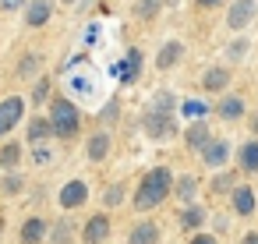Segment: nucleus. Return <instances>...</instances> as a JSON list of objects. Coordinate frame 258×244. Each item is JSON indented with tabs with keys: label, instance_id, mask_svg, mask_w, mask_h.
<instances>
[{
	"label": "nucleus",
	"instance_id": "f257e3e1",
	"mask_svg": "<svg viewBox=\"0 0 258 244\" xmlns=\"http://www.w3.org/2000/svg\"><path fill=\"white\" fill-rule=\"evenodd\" d=\"M170 188H173L170 170L156 166V170L145 173V180H142V188H138V195H135V205H138V209H152V205H159V202L170 195Z\"/></svg>",
	"mask_w": 258,
	"mask_h": 244
},
{
	"label": "nucleus",
	"instance_id": "f03ea898",
	"mask_svg": "<svg viewBox=\"0 0 258 244\" xmlns=\"http://www.w3.org/2000/svg\"><path fill=\"white\" fill-rule=\"evenodd\" d=\"M50 128L57 131V135H64V138H71V135H78V110H75V103L71 99H53V106H50Z\"/></svg>",
	"mask_w": 258,
	"mask_h": 244
},
{
	"label": "nucleus",
	"instance_id": "7ed1b4c3",
	"mask_svg": "<svg viewBox=\"0 0 258 244\" xmlns=\"http://www.w3.org/2000/svg\"><path fill=\"white\" fill-rule=\"evenodd\" d=\"M145 131L152 135V138H170V135H177V124H173V117L170 113H159V110H152V113H145Z\"/></svg>",
	"mask_w": 258,
	"mask_h": 244
},
{
	"label": "nucleus",
	"instance_id": "20e7f679",
	"mask_svg": "<svg viewBox=\"0 0 258 244\" xmlns=\"http://www.w3.org/2000/svg\"><path fill=\"white\" fill-rule=\"evenodd\" d=\"M254 11H258L254 0H233V8H230V15H226V25H230V29H247V25L254 22Z\"/></svg>",
	"mask_w": 258,
	"mask_h": 244
},
{
	"label": "nucleus",
	"instance_id": "39448f33",
	"mask_svg": "<svg viewBox=\"0 0 258 244\" xmlns=\"http://www.w3.org/2000/svg\"><path fill=\"white\" fill-rule=\"evenodd\" d=\"M22 99L18 96H11V99H4V103H0V135H8L18 120H22Z\"/></svg>",
	"mask_w": 258,
	"mask_h": 244
},
{
	"label": "nucleus",
	"instance_id": "423d86ee",
	"mask_svg": "<svg viewBox=\"0 0 258 244\" xmlns=\"http://www.w3.org/2000/svg\"><path fill=\"white\" fill-rule=\"evenodd\" d=\"M138 71H142V50H131V53H127V60H120V64L113 68V75H117L120 82H135V78H138Z\"/></svg>",
	"mask_w": 258,
	"mask_h": 244
},
{
	"label": "nucleus",
	"instance_id": "0eeeda50",
	"mask_svg": "<svg viewBox=\"0 0 258 244\" xmlns=\"http://www.w3.org/2000/svg\"><path fill=\"white\" fill-rule=\"evenodd\" d=\"M106 233H110V219L106 216H92L85 223V230H82L85 244H99V240H106Z\"/></svg>",
	"mask_w": 258,
	"mask_h": 244
},
{
	"label": "nucleus",
	"instance_id": "6e6552de",
	"mask_svg": "<svg viewBox=\"0 0 258 244\" xmlns=\"http://www.w3.org/2000/svg\"><path fill=\"white\" fill-rule=\"evenodd\" d=\"M85 198H89V188H85L82 180H71V184L60 191V205H64V209H75V205H82Z\"/></svg>",
	"mask_w": 258,
	"mask_h": 244
},
{
	"label": "nucleus",
	"instance_id": "1a4fd4ad",
	"mask_svg": "<svg viewBox=\"0 0 258 244\" xmlns=\"http://www.w3.org/2000/svg\"><path fill=\"white\" fill-rule=\"evenodd\" d=\"M226 152H230V145H226V142H212V138H209V142L202 145V156H205V163H209V166L226 163Z\"/></svg>",
	"mask_w": 258,
	"mask_h": 244
},
{
	"label": "nucleus",
	"instance_id": "9d476101",
	"mask_svg": "<svg viewBox=\"0 0 258 244\" xmlns=\"http://www.w3.org/2000/svg\"><path fill=\"white\" fill-rule=\"evenodd\" d=\"M43 233H46V223H43L39 216H32V219H25V226H22V244H39Z\"/></svg>",
	"mask_w": 258,
	"mask_h": 244
},
{
	"label": "nucleus",
	"instance_id": "9b49d317",
	"mask_svg": "<svg viewBox=\"0 0 258 244\" xmlns=\"http://www.w3.org/2000/svg\"><path fill=\"white\" fill-rule=\"evenodd\" d=\"M159 240V226L156 223H138L131 233V244H156Z\"/></svg>",
	"mask_w": 258,
	"mask_h": 244
},
{
	"label": "nucleus",
	"instance_id": "f8f14e48",
	"mask_svg": "<svg viewBox=\"0 0 258 244\" xmlns=\"http://www.w3.org/2000/svg\"><path fill=\"white\" fill-rule=\"evenodd\" d=\"M50 22V4L46 0H32L29 4V25H46Z\"/></svg>",
	"mask_w": 258,
	"mask_h": 244
},
{
	"label": "nucleus",
	"instance_id": "ddd939ff",
	"mask_svg": "<svg viewBox=\"0 0 258 244\" xmlns=\"http://www.w3.org/2000/svg\"><path fill=\"white\" fill-rule=\"evenodd\" d=\"M233 205H237L240 216H251V209H254V195H251V188H237V191H233Z\"/></svg>",
	"mask_w": 258,
	"mask_h": 244
},
{
	"label": "nucleus",
	"instance_id": "4468645a",
	"mask_svg": "<svg viewBox=\"0 0 258 244\" xmlns=\"http://www.w3.org/2000/svg\"><path fill=\"white\" fill-rule=\"evenodd\" d=\"M180 50H184L180 43H166V46H163V53L156 57V68H163V71H166V68H173V60L180 57Z\"/></svg>",
	"mask_w": 258,
	"mask_h": 244
},
{
	"label": "nucleus",
	"instance_id": "2eb2a0df",
	"mask_svg": "<svg viewBox=\"0 0 258 244\" xmlns=\"http://www.w3.org/2000/svg\"><path fill=\"white\" fill-rule=\"evenodd\" d=\"M226 82H230V75H226L223 68H212V71H205V78H202V85L212 89V92H216V89H226Z\"/></svg>",
	"mask_w": 258,
	"mask_h": 244
},
{
	"label": "nucleus",
	"instance_id": "dca6fc26",
	"mask_svg": "<svg viewBox=\"0 0 258 244\" xmlns=\"http://www.w3.org/2000/svg\"><path fill=\"white\" fill-rule=\"evenodd\" d=\"M240 166H244L247 173L258 170V142H247V145L240 149Z\"/></svg>",
	"mask_w": 258,
	"mask_h": 244
},
{
	"label": "nucleus",
	"instance_id": "f3484780",
	"mask_svg": "<svg viewBox=\"0 0 258 244\" xmlns=\"http://www.w3.org/2000/svg\"><path fill=\"white\" fill-rule=\"evenodd\" d=\"M106 149H110V135H96V138L89 142V159L99 163V159L106 156Z\"/></svg>",
	"mask_w": 258,
	"mask_h": 244
},
{
	"label": "nucleus",
	"instance_id": "a211bd4d",
	"mask_svg": "<svg viewBox=\"0 0 258 244\" xmlns=\"http://www.w3.org/2000/svg\"><path fill=\"white\" fill-rule=\"evenodd\" d=\"M240 113H244V99L233 96V99H223V103H219V117L233 120V117H240Z\"/></svg>",
	"mask_w": 258,
	"mask_h": 244
},
{
	"label": "nucleus",
	"instance_id": "6ab92c4d",
	"mask_svg": "<svg viewBox=\"0 0 258 244\" xmlns=\"http://www.w3.org/2000/svg\"><path fill=\"white\" fill-rule=\"evenodd\" d=\"M50 131H53V128H50V120H43V117H36V120L29 124V138H32V142H43V138H50Z\"/></svg>",
	"mask_w": 258,
	"mask_h": 244
},
{
	"label": "nucleus",
	"instance_id": "aec40b11",
	"mask_svg": "<svg viewBox=\"0 0 258 244\" xmlns=\"http://www.w3.org/2000/svg\"><path fill=\"white\" fill-rule=\"evenodd\" d=\"M205 142H209V128H205V124H191V131H187V145H191V149H202Z\"/></svg>",
	"mask_w": 258,
	"mask_h": 244
},
{
	"label": "nucleus",
	"instance_id": "412c9836",
	"mask_svg": "<svg viewBox=\"0 0 258 244\" xmlns=\"http://www.w3.org/2000/svg\"><path fill=\"white\" fill-rule=\"evenodd\" d=\"M71 237H75V226H71L68 219H60V223H57V230H53V244H68Z\"/></svg>",
	"mask_w": 258,
	"mask_h": 244
},
{
	"label": "nucleus",
	"instance_id": "4be33fe9",
	"mask_svg": "<svg viewBox=\"0 0 258 244\" xmlns=\"http://www.w3.org/2000/svg\"><path fill=\"white\" fill-rule=\"evenodd\" d=\"M180 223H184L187 230H195V226H202V223H205V212H202V209H187V212L180 216Z\"/></svg>",
	"mask_w": 258,
	"mask_h": 244
},
{
	"label": "nucleus",
	"instance_id": "5701e85b",
	"mask_svg": "<svg viewBox=\"0 0 258 244\" xmlns=\"http://www.w3.org/2000/svg\"><path fill=\"white\" fill-rule=\"evenodd\" d=\"M195 188H198L195 177H180V180H177V195H180V198H195Z\"/></svg>",
	"mask_w": 258,
	"mask_h": 244
},
{
	"label": "nucleus",
	"instance_id": "b1692460",
	"mask_svg": "<svg viewBox=\"0 0 258 244\" xmlns=\"http://www.w3.org/2000/svg\"><path fill=\"white\" fill-rule=\"evenodd\" d=\"M18 145H4V149H0V166H15L18 163Z\"/></svg>",
	"mask_w": 258,
	"mask_h": 244
},
{
	"label": "nucleus",
	"instance_id": "393cba45",
	"mask_svg": "<svg viewBox=\"0 0 258 244\" xmlns=\"http://www.w3.org/2000/svg\"><path fill=\"white\" fill-rule=\"evenodd\" d=\"M135 11H138V18H152V15L159 11V0H138Z\"/></svg>",
	"mask_w": 258,
	"mask_h": 244
},
{
	"label": "nucleus",
	"instance_id": "a878e982",
	"mask_svg": "<svg viewBox=\"0 0 258 244\" xmlns=\"http://www.w3.org/2000/svg\"><path fill=\"white\" fill-rule=\"evenodd\" d=\"M152 106H156V110H159V113H170V110H173V96H170V92H159V96H156V103H152Z\"/></svg>",
	"mask_w": 258,
	"mask_h": 244
},
{
	"label": "nucleus",
	"instance_id": "bb28decb",
	"mask_svg": "<svg viewBox=\"0 0 258 244\" xmlns=\"http://www.w3.org/2000/svg\"><path fill=\"white\" fill-rule=\"evenodd\" d=\"M32 71H39V57H25V60H22V68H18V75H22V78H29Z\"/></svg>",
	"mask_w": 258,
	"mask_h": 244
},
{
	"label": "nucleus",
	"instance_id": "cd10ccee",
	"mask_svg": "<svg viewBox=\"0 0 258 244\" xmlns=\"http://www.w3.org/2000/svg\"><path fill=\"white\" fill-rule=\"evenodd\" d=\"M205 110H209V106H205V103H198V99H187V103H184V113H187V117H202Z\"/></svg>",
	"mask_w": 258,
	"mask_h": 244
},
{
	"label": "nucleus",
	"instance_id": "c85d7f7f",
	"mask_svg": "<svg viewBox=\"0 0 258 244\" xmlns=\"http://www.w3.org/2000/svg\"><path fill=\"white\" fill-rule=\"evenodd\" d=\"M46 92H50V82L43 78V82H39V85L32 89V103H43V99H46Z\"/></svg>",
	"mask_w": 258,
	"mask_h": 244
},
{
	"label": "nucleus",
	"instance_id": "c756f323",
	"mask_svg": "<svg viewBox=\"0 0 258 244\" xmlns=\"http://www.w3.org/2000/svg\"><path fill=\"white\" fill-rule=\"evenodd\" d=\"M18 188H22V177H15V173H11V177H4V191H8V195H15Z\"/></svg>",
	"mask_w": 258,
	"mask_h": 244
},
{
	"label": "nucleus",
	"instance_id": "7c9ffc66",
	"mask_svg": "<svg viewBox=\"0 0 258 244\" xmlns=\"http://www.w3.org/2000/svg\"><path fill=\"white\" fill-rule=\"evenodd\" d=\"M36 145V163H50V149H43L39 142H32Z\"/></svg>",
	"mask_w": 258,
	"mask_h": 244
},
{
	"label": "nucleus",
	"instance_id": "2f4dec72",
	"mask_svg": "<svg viewBox=\"0 0 258 244\" xmlns=\"http://www.w3.org/2000/svg\"><path fill=\"white\" fill-rule=\"evenodd\" d=\"M230 184H233V177H216V184H212V188H216V191H226Z\"/></svg>",
	"mask_w": 258,
	"mask_h": 244
},
{
	"label": "nucleus",
	"instance_id": "473e14b6",
	"mask_svg": "<svg viewBox=\"0 0 258 244\" xmlns=\"http://www.w3.org/2000/svg\"><path fill=\"white\" fill-rule=\"evenodd\" d=\"M117 202H120V188H110L106 191V205H117Z\"/></svg>",
	"mask_w": 258,
	"mask_h": 244
},
{
	"label": "nucleus",
	"instance_id": "72a5a7b5",
	"mask_svg": "<svg viewBox=\"0 0 258 244\" xmlns=\"http://www.w3.org/2000/svg\"><path fill=\"white\" fill-rule=\"evenodd\" d=\"M244 50H247V43H233L230 46V57H244Z\"/></svg>",
	"mask_w": 258,
	"mask_h": 244
},
{
	"label": "nucleus",
	"instance_id": "f704fd0d",
	"mask_svg": "<svg viewBox=\"0 0 258 244\" xmlns=\"http://www.w3.org/2000/svg\"><path fill=\"white\" fill-rule=\"evenodd\" d=\"M25 0H0V8H8V11H15V8H22Z\"/></svg>",
	"mask_w": 258,
	"mask_h": 244
},
{
	"label": "nucleus",
	"instance_id": "c9c22d12",
	"mask_svg": "<svg viewBox=\"0 0 258 244\" xmlns=\"http://www.w3.org/2000/svg\"><path fill=\"white\" fill-rule=\"evenodd\" d=\"M191 244H216V237H195Z\"/></svg>",
	"mask_w": 258,
	"mask_h": 244
},
{
	"label": "nucleus",
	"instance_id": "e433bc0d",
	"mask_svg": "<svg viewBox=\"0 0 258 244\" xmlns=\"http://www.w3.org/2000/svg\"><path fill=\"white\" fill-rule=\"evenodd\" d=\"M244 244H258V233H247V237H244Z\"/></svg>",
	"mask_w": 258,
	"mask_h": 244
},
{
	"label": "nucleus",
	"instance_id": "4c0bfd02",
	"mask_svg": "<svg viewBox=\"0 0 258 244\" xmlns=\"http://www.w3.org/2000/svg\"><path fill=\"white\" fill-rule=\"evenodd\" d=\"M198 4H202V8H216V4H219V0H198Z\"/></svg>",
	"mask_w": 258,
	"mask_h": 244
},
{
	"label": "nucleus",
	"instance_id": "58836bf2",
	"mask_svg": "<svg viewBox=\"0 0 258 244\" xmlns=\"http://www.w3.org/2000/svg\"><path fill=\"white\" fill-rule=\"evenodd\" d=\"M251 128H254V131H258V117H254V120H251Z\"/></svg>",
	"mask_w": 258,
	"mask_h": 244
},
{
	"label": "nucleus",
	"instance_id": "ea45409f",
	"mask_svg": "<svg viewBox=\"0 0 258 244\" xmlns=\"http://www.w3.org/2000/svg\"><path fill=\"white\" fill-rule=\"evenodd\" d=\"M0 233H4V219H0Z\"/></svg>",
	"mask_w": 258,
	"mask_h": 244
}]
</instances>
